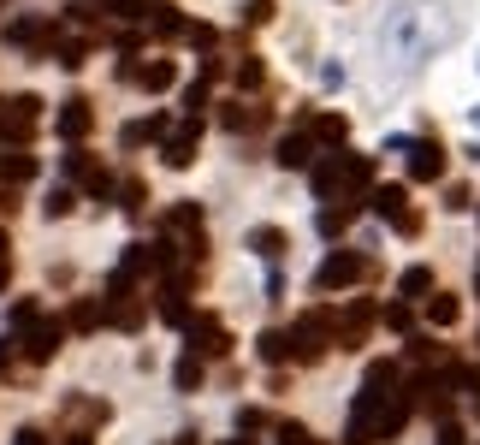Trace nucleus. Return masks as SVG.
<instances>
[{
	"mask_svg": "<svg viewBox=\"0 0 480 445\" xmlns=\"http://www.w3.org/2000/svg\"><path fill=\"white\" fill-rule=\"evenodd\" d=\"M249 244L261 250V256H279V250H285V238H279V232H267V226H261V232H249Z\"/></svg>",
	"mask_w": 480,
	"mask_h": 445,
	"instance_id": "12",
	"label": "nucleus"
},
{
	"mask_svg": "<svg viewBox=\"0 0 480 445\" xmlns=\"http://www.w3.org/2000/svg\"><path fill=\"white\" fill-rule=\"evenodd\" d=\"M392 380H397V368H392V362H374V368H367L362 398H356L350 428H344V445H380V440H392V433L403 428L410 404L397 398V392H385Z\"/></svg>",
	"mask_w": 480,
	"mask_h": 445,
	"instance_id": "1",
	"label": "nucleus"
},
{
	"mask_svg": "<svg viewBox=\"0 0 480 445\" xmlns=\"http://www.w3.org/2000/svg\"><path fill=\"white\" fill-rule=\"evenodd\" d=\"M350 279H362V256H350V250H339V256L314 273V286H321V291H339V286H350Z\"/></svg>",
	"mask_w": 480,
	"mask_h": 445,
	"instance_id": "4",
	"label": "nucleus"
},
{
	"mask_svg": "<svg viewBox=\"0 0 480 445\" xmlns=\"http://www.w3.org/2000/svg\"><path fill=\"white\" fill-rule=\"evenodd\" d=\"M350 185H367V160L339 155V160H326L321 173H314V190H321V196H339V190H350Z\"/></svg>",
	"mask_w": 480,
	"mask_h": 445,
	"instance_id": "3",
	"label": "nucleus"
},
{
	"mask_svg": "<svg viewBox=\"0 0 480 445\" xmlns=\"http://www.w3.org/2000/svg\"><path fill=\"white\" fill-rule=\"evenodd\" d=\"M59 131H66V137H84V131H89V107H84V101H71L66 114H59Z\"/></svg>",
	"mask_w": 480,
	"mask_h": 445,
	"instance_id": "8",
	"label": "nucleus"
},
{
	"mask_svg": "<svg viewBox=\"0 0 480 445\" xmlns=\"http://www.w3.org/2000/svg\"><path fill=\"white\" fill-rule=\"evenodd\" d=\"M54 339H59V327H36V339H30V357H36V362L54 357Z\"/></svg>",
	"mask_w": 480,
	"mask_h": 445,
	"instance_id": "10",
	"label": "nucleus"
},
{
	"mask_svg": "<svg viewBox=\"0 0 480 445\" xmlns=\"http://www.w3.org/2000/svg\"><path fill=\"white\" fill-rule=\"evenodd\" d=\"M279 160H285V167H309V137H285Z\"/></svg>",
	"mask_w": 480,
	"mask_h": 445,
	"instance_id": "9",
	"label": "nucleus"
},
{
	"mask_svg": "<svg viewBox=\"0 0 480 445\" xmlns=\"http://www.w3.org/2000/svg\"><path fill=\"white\" fill-rule=\"evenodd\" d=\"M261 357H267V362L285 357V339H279V332H267V339H261Z\"/></svg>",
	"mask_w": 480,
	"mask_h": 445,
	"instance_id": "15",
	"label": "nucleus"
},
{
	"mask_svg": "<svg viewBox=\"0 0 480 445\" xmlns=\"http://www.w3.org/2000/svg\"><path fill=\"white\" fill-rule=\"evenodd\" d=\"M475 125H480V107H475Z\"/></svg>",
	"mask_w": 480,
	"mask_h": 445,
	"instance_id": "22",
	"label": "nucleus"
},
{
	"mask_svg": "<svg viewBox=\"0 0 480 445\" xmlns=\"http://www.w3.org/2000/svg\"><path fill=\"white\" fill-rule=\"evenodd\" d=\"M231 445H255V440H231Z\"/></svg>",
	"mask_w": 480,
	"mask_h": 445,
	"instance_id": "20",
	"label": "nucleus"
},
{
	"mask_svg": "<svg viewBox=\"0 0 480 445\" xmlns=\"http://www.w3.org/2000/svg\"><path fill=\"white\" fill-rule=\"evenodd\" d=\"M445 36H451V24H445L433 6H392V18H385V30H380V48H385V59H392L397 72H410V66H421Z\"/></svg>",
	"mask_w": 480,
	"mask_h": 445,
	"instance_id": "2",
	"label": "nucleus"
},
{
	"mask_svg": "<svg viewBox=\"0 0 480 445\" xmlns=\"http://www.w3.org/2000/svg\"><path fill=\"white\" fill-rule=\"evenodd\" d=\"M439 445H463V433H457V428H445V433H439Z\"/></svg>",
	"mask_w": 480,
	"mask_h": 445,
	"instance_id": "17",
	"label": "nucleus"
},
{
	"mask_svg": "<svg viewBox=\"0 0 480 445\" xmlns=\"http://www.w3.org/2000/svg\"><path fill=\"white\" fill-rule=\"evenodd\" d=\"M427 286H433V273H427V268H410V273H403V297H421Z\"/></svg>",
	"mask_w": 480,
	"mask_h": 445,
	"instance_id": "13",
	"label": "nucleus"
},
{
	"mask_svg": "<svg viewBox=\"0 0 480 445\" xmlns=\"http://www.w3.org/2000/svg\"><path fill=\"white\" fill-rule=\"evenodd\" d=\"M66 445H89V440H66Z\"/></svg>",
	"mask_w": 480,
	"mask_h": 445,
	"instance_id": "19",
	"label": "nucleus"
},
{
	"mask_svg": "<svg viewBox=\"0 0 480 445\" xmlns=\"http://www.w3.org/2000/svg\"><path fill=\"white\" fill-rule=\"evenodd\" d=\"M427 315H433V327H451V321H457V297H433V303H427Z\"/></svg>",
	"mask_w": 480,
	"mask_h": 445,
	"instance_id": "11",
	"label": "nucleus"
},
{
	"mask_svg": "<svg viewBox=\"0 0 480 445\" xmlns=\"http://www.w3.org/2000/svg\"><path fill=\"white\" fill-rule=\"evenodd\" d=\"M374 208H380L385 220H397V226H403V232L415 226V220L403 214V190H397V185H380V190H374Z\"/></svg>",
	"mask_w": 480,
	"mask_h": 445,
	"instance_id": "5",
	"label": "nucleus"
},
{
	"mask_svg": "<svg viewBox=\"0 0 480 445\" xmlns=\"http://www.w3.org/2000/svg\"><path fill=\"white\" fill-rule=\"evenodd\" d=\"M190 339H196V350H226V332H220V321H190Z\"/></svg>",
	"mask_w": 480,
	"mask_h": 445,
	"instance_id": "7",
	"label": "nucleus"
},
{
	"mask_svg": "<svg viewBox=\"0 0 480 445\" xmlns=\"http://www.w3.org/2000/svg\"><path fill=\"white\" fill-rule=\"evenodd\" d=\"M142 84H149V89H167L172 84V66H167V59H160V66H149V72H142Z\"/></svg>",
	"mask_w": 480,
	"mask_h": 445,
	"instance_id": "14",
	"label": "nucleus"
},
{
	"mask_svg": "<svg viewBox=\"0 0 480 445\" xmlns=\"http://www.w3.org/2000/svg\"><path fill=\"white\" fill-rule=\"evenodd\" d=\"M196 380H202V368H196V357H190V362H178V386H196Z\"/></svg>",
	"mask_w": 480,
	"mask_h": 445,
	"instance_id": "16",
	"label": "nucleus"
},
{
	"mask_svg": "<svg viewBox=\"0 0 480 445\" xmlns=\"http://www.w3.org/2000/svg\"><path fill=\"white\" fill-rule=\"evenodd\" d=\"M0 286H6V268H0Z\"/></svg>",
	"mask_w": 480,
	"mask_h": 445,
	"instance_id": "21",
	"label": "nucleus"
},
{
	"mask_svg": "<svg viewBox=\"0 0 480 445\" xmlns=\"http://www.w3.org/2000/svg\"><path fill=\"white\" fill-rule=\"evenodd\" d=\"M13 445H42V433H30V428H24V433H18Z\"/></svg>",
	"mask_w": 480,
	"mask_h": 445,
	"instance_id": "18",
	"label": "nucleus"
},
{
	"mask_svg": "<svg viewBox=\"0 0 480 445\" xmlns=\"http://www.w3.org/2000/svg\"><path fill=\"white\" fill-rule=\"evenodd\" d=\"M410 173L415 178H439V173H445V155H439L433 143H415L410 149Z\"/></svg>",
	"mask_w": 480,
	"mask_h": 445,
	"instance_id": "6",
	"label": "nucleus"
},
{
	"mask_svg": "<svg viewBox=\"0 0 480 445\" xmlns=\"http://www.w3.org/2000/svg\"><path fill=\"white\" fill-rule=\"evenodd\" d=\"M475 291H480V279H475Z\"/></svg>",
	"mask_w": 480,
	"mask_h": 445,
	"instance_id": "23",
	"label": "nucleus"
}]
</instances>
